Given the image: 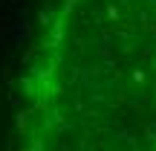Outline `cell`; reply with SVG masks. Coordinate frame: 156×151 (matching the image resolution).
I'll list each match as a JSON object with an SVG mask.
<instances>
[{
  "mask_svg": "<svg viewBox=\"0 0 156 151\" xmlns=\"http://www.w3.org/2000/svg\"><path fill=\"white\" fill-rule=\"evenodd\" d=\"M84 52L81 151H156V0H95Z\"/></svg>",
  "mask_w": 156,
  "mask_h": 151,
  "instance_id": "cell-1",
  "label": "cell"
}]
</instances>
